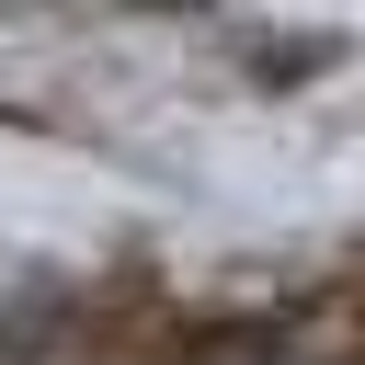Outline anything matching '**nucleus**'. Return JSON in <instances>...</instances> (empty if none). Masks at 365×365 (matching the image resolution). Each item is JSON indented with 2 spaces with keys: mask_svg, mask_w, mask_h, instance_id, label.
Here are the masks:
<instances>
[{
  "mask_svg": "<svg viewBox=\"0 0 365 365\" xmlns=\"http://www.w3.org/2000/svg\"><path fill=\"white\" fill-rule=\"evenodd\" d=\"M171 365H297V342H285L274 319H205Z\"/></svg>",
  "mask_w": 365,
  "mask_h": 365,
  "instance_id": "obj_1",
  "label": "nucleus"
}]
</instances>
